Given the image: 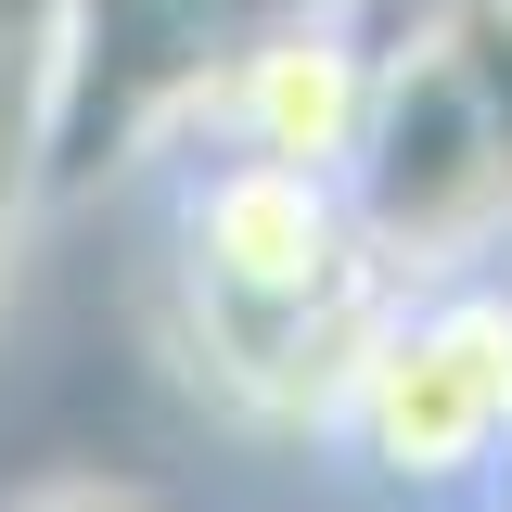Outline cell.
<instances>
[{
	"mask_svg": "<svg viewBox=\"0 0 512 512\" xmlns=\"http://www.w3.org/2000/svg\"><path fill=\"white\" fill-rule=\"evenodd\" d=\"M167 295H180V359L244 423L320 436L372 320L397 308V269L333 167L192 141L167 167Z\"/></svg>",
	"mask_w": 512,
	"mask_h": 512,
	"instance_id": "1",
	"label": "cell"
},
{
	"mask_svg": "<svg viewBox=\"0 0 512 512\" xmlns=\"http://www.w3.org/2000/svg\"><path fill=\"white\" fill-rule=\"evenodd\" d=\"M372 0H39V205L180 167L282 26Z\"/></svg>",
	"mask_w": 512,
	"mask_h": 512,
	"instance_id": "2",
	"label": "cell"
},
{
	"mask_svg": "<svg viewBox=\"0 0 512 512\" xmlns=\"http://www.w3.org/2000/svg\"><path fill=\"white\" fill-rule=\"evenodd\" d=\"M320 436L384 500H474L512 448V269L397 282Z\"/></svg>",
	"mask_w": 512,
	"mask_h": 512,
	"instance_id": "3",
	"label": "cell"
},
{
	"mask_svg": "<svg viewBox=\"0 0 512 512\" xmlns=\"http://www.w3.org/2000/svg\"><path fill=\"white\" fill-rule=\"evenodd\" d=\"M372 13H308V26H282V39L231 77V103H218L205 141H244V154H282V167H333V180H346V154H359V128H372V52H384Z\"/></svg>",
	"mask_w": 512,
	"mask_h": 512,
	"instance_id": "4",
	"label": "cell"
},
{
	"mask_svg": "<svg viewBox=\"0 0 512 512\" xmlns=\"http://www.w3.org/2000/svg\"><path fill=\"white\" fill-rule=\"evenodd\" d=\"M26 218H52L39 205V0H0V282Z\"/></svg>",
	"mask_w": 512,
	"mask_h": 512,
	"instance_id": "5",
	"label": "cell"
},
{
	"mask_svg": "<svg viewBox=\"0 0 512 512\" xmlns=\"http://www.w3.org/2000/svg\"><path fill=\"white\" fill-rule=\"evenodd\" d=\"M13 512H167V500H154L141 474H39Z\"/></svg>",
	"mask_w": 512,
	"mask_h": 512,
	"instance_id": "6",
	"label": "cell"
},
{
	"mask_svg": "<svg viewBox=\"0 0 512 512\" xmlns=\"http://www.w3.org/2000/svg\"><path fill=\"white\" fill-rule=\"evenodd\" d=\"M487 512H512V448H500V474H487Z\"/></svg>",
	"mask_w": 512,
	"mask_h": 512,
	"instance_id": "7",
	"label": "cell"
}]
</instances>
